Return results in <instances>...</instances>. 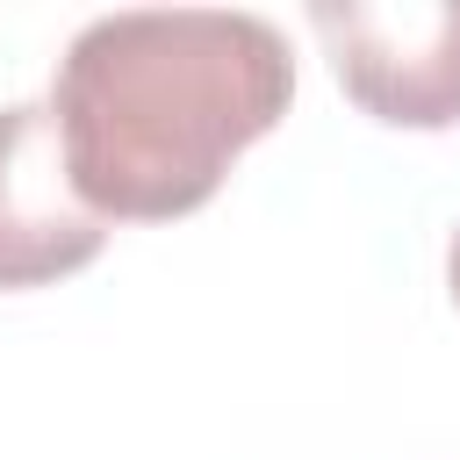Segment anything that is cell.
Returning a JSON list of instances; mask_svg holds the SVG:
<instances>
[{"label": "cell", "instance_id": "cell-1", "mask_svg": "<svg viewBox=\"0 0 460 460\" xmlns=\"http://www.w3.org/2000/svg\"><path fill=\"white\" fill-rule=\"evenodd\" d=\"M295 101L288 36L230 7H129L86 22L50 79V115L86 208L165 223L201 208L230 158Z\"/></svg>", "mask_w": 460, "mask_h": 460}, {"label": "cell", "instance_id": "cell-2", "mask_svg": "<svg viewBox=\"0 0 460 460\" xmlns=\"http://www.w3.org/2000/svg\"><path fill=\"white\" fill-rule=\"evenodd\" d=\"M309 29L367 115L395 129L460 122V0H316Z\"/></svg>", "mask_w": 460, "mask_h": 460}, {"label": "cell", "instance_id": "cell-4", "mask_svg": "<svg viewBox=\"0 0 460 460\" xmlns=\"http://www.w3.org/2000/svg\"><path fill=\"white\" fill-rule=\"evenodd\" d=\"M446 280H453V302H460V230H453V252H446Z\"/></svg>", "mask_w": 460, "mask_h": 460}, {"label": "cell", "instance_id": "cell-3", "mask_svg": "<svg viewBox=\"0 0 460 460\" xmlns=\"http://www.w3.org/2000/svg\"><path fill=\"white\" fill-rule=\"evenodd\" d=\"M108 216L86 208L50 101L0 108V288H43L101 259Z\"/></svg>", "mask_w": 460, "mask_h": 460}]
</instances>
